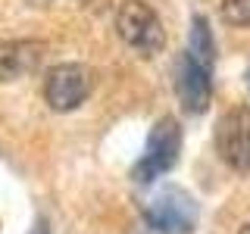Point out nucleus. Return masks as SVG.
<instances>
[{
  "label": "nucleus",
  "instance_id": "1",
  "mask_svg": "<svg viewBox=\"0 0 250 234\" xmlns=\"http://www.w3.org/2000/svg\"><path fill=\"white\" fill-rule=\"evenodd\" d=\"M116 28H119L122 41L141 57H156L166 47V28L156 10L144 0H122L119 13H116Z\"/></svg>",
  "mask_w": 250,
  "mask_h": 234
},
{
  "label": "nucleus",
  "instance_id": "2",
  "mask_svg": "<svg viewBox=\"0 0 250 234\" xmlns=\"http://www.w3.org/2000/svg\"><path fill=\"white\" fill-rule=\"evenodd\" d=\"M178 153H182V125L172 119V116H163L150 128L147 147H144V153H141L131 178H135L138 184H150L153 178L166 175V172L175 166Z\"/></svg>",
  "mask_w": 250,
  "mask_h": 234
},
{
  "label": "nucleus",
  "instance_id": "3",
  "mask_svg": "<svg viewBox=\"0 0 250 234\" xmlns=\"http://www.w3.org/2000/svg\"><path fill=\"white\" fill-rule=\"evenodd\" d=\"M144 222L160 234H191L197 225V200L182 187H166L144 206Z\"/></svg>",
  "mask_w": 250,
  "mask_h": 234
},
{
  "label": "nucleus",
  "instance_id": "4",
  "mask_svg": "<svg viewBox=\"0 0 250 234\" xmlns=\"http://www.w3.org/2000/svg\"><path fill=\"white\" fill-rule=\"evenodd\" d=\"M91 91V72L82 62H60L44 78V100L53 113H72Z\"/></svg>",
  "mask_w": 250,
  "mask_h": 234
},
{
  "label": "nucleus",
  "instance_id": "5",
  "mask_svg": "<svg viewBox=\"0 0 250 234\" xmlns=\"http://www.w3.org/2000/svg\"><path fill=\"white\" fill-rule=\"evenodd\" d=\"M216 150L238 172H250V106H234L216 125Z\"/></svg>",
  "mask_w": 250,
  "mask_h": 234
},
{
  "label": "nucleus",
  "instance_id": "6",
  "mask_svg": "<svg viewBox=\"0 0 250 234\" xmlns=\"http://www.w3.org/2000/svg\"><path fill=\"white\" fill-rule=\"evenodd\" d=\"M175 91H178L185 113H191V116L207 113L209 103H213V72L197 66L188 53H182L178 69H175Z\"/></svg>",
  "mask_w": 250,
  "mask_h": 234
},
{
  "label": "nucleus",
  "instance_id": "7",
  "mask_svg": "<svg viewBox=\"0 0 250 234\" xmlns=\"http://www.w3.org/2000/svg\"><path fill=\"white\" fill-rule=\"evenodd\" d=\"M44 44L41 41H0V81H16L28 75L41 62Z\"/></svg>",
  "mask_w": 250,
  "mask_h": 234
},
{
  "label": "nucleus",
  "instance_id": "8",
  "mask_svg": "<svg viewBox=\"0 0 250 234\" xmlns=\"http://www.w3.org/2000/svg\"><path fill=\"white\" fill-rule=\"evenodd\" d=\"M188 57H191L197 66L209 69L213 72V62H216V41H213V31H209V19L207 16H194L191 19V31H188Z\"/></svg>",
  "mask_w": 250,
  "mask_h": 234
},
{
  "label": "nucleus",
  "instance_id": "9",
  "mask_svg": "<svg viewBox=\"0 0 250 234\" xmlns=\"http://www.w3.org/2000/svg\"><path fill=\"white\" fill-rule=\"evenodd\" d=\"M219 13L231 28H250V0H222Z\"/></svg>",
  "mask_w": 250,
  "mask_h": 234
},
{
  "label": "nucleus",
  "instance_id": "10",
  "mask_svg": "<svg viewBox=\"0 0 250 234\" xmlns=\"http://www.w3.org/2000/svg\"><path fill=\"white\" fill-rule=\"evenodd\" d=\"M238 234H250V222H247V225H244V228H241Z\"/></svg>",
  "mask_w": 250,
  "mask_h": 234
},
{
  "label": "nucleus",
  "instance_id": "11",
  "mask_svg": "<svg viewBox=\"0 0 250 234\" xmlns=\"http://www.w3.org/2000/svg\"><path fill=\"white\" fill-rule=\"evenodd\" d=\"M247 84H250V69H247Z\"/></svg>",
  "mask_w": 250,
  "mask_h": 234
}]
</instances>
